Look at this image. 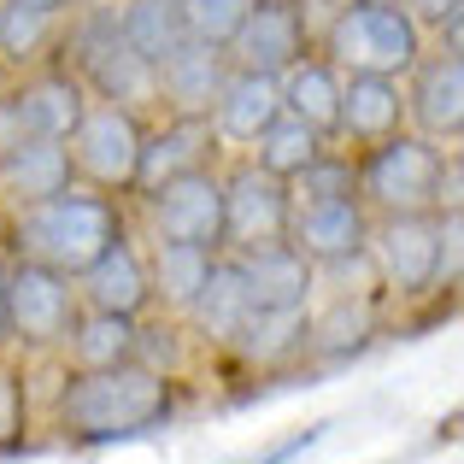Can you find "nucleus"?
Listing matches in <instances>:
<instances>
[{"label": "nucleus", "instance_id": "obj_1", "mask_svg": "<svg viewBox=\"0 0 464 464\" xmlns=\"http://www.w3.org/2000/svg\"><path fill=\"white\" fill-rule=\"evenodd\" d=\"M177 418V376L148 364H106V371H71L53 394V430L77 447L141 441Z\"/></svg>", "mask_w": 464, "mask_h": 464}, {"label": "nucleus", "instance_id": "obj_2", "mask_svg": "<svg viewBox=\"0 0 464 464\" xmlns=\"http://www.w3.org/2000/svg\"><path fill=\"white\" fill-rule=\"evenodd\" d=\"M118 236H130V229H124V212H118L112 194L65 188L53 200L18 206V218H12V259H35L59 276H82Z\"/></svg>", "mask_w": 464, "mask_h": 464}, {"label": "nucleus", "instance_id": "obj_3", "mask_svg": "<svg viewBox=\"0 0 464 464\" xmlns=\"http://www.w3.org/2000/svg\"><path fill=\"white\" fill-rule=\"evenodd\" d=\"M59 42L71 53V77L106 106H124V112L148 118L159 106V77L153 65L124 42L118 30V6H82L71 24H59Z\"/></svg>", "mask_w": 464, "mask_h": 464}, {"label": "nucleus", "instance_id": "obj_4", "mask_svg": "<svg viewBox=\"0 0 464 464\" xmlns=\"http://www.w3.org/2000/svg\"><path fill=\"white\" fill-rule=\"evenodd\" d=\"M324 59L353 77H406L423 59V24L406 6H382V0H353L335 6V18L324 24Z\"/></svg>", "mask_w": 464, "mask_h": 464}, {"label": "nucleus", "instance_id": "obj_5", "mask_svg": "<svg viewBox=\"0 0 464 464\" xmlns=\"http://www.w3.org/2000/svg\"><path fill=\"white\" fill-rule=\"evenodd\" d=\"M359 200L371 218L382 212H441V177H447V153L441 141L418 136V130H394V136L371 141L359 159Z\"/></svg>", "mask_w": 464, "mask_h": 464}, {"label": "nucleus", "instance_id": "obj_6", "mask_svg": "<svg viewBox=\"0 0 464 464\" xmlns=\"http://www.w3.org/2000/svg\"><path fill=\"white\" fill-rule=\"evenodd\" d=\"M141 136H148V118H141V112L89 101L82 118H77V130L65 136V153H71L77 182H89L94 194H124L130 182H136Z\"/></svg>", "mask_w": 464, "mask_h": 464}, {"label": "nucleus", "instance_id": "obj_7", "mask_svg": "<svg viewBox=\"0 0 464 464\" xmlns=\"http://www.w3.org/2000/svg\"><path fill=\"white\" fill-rule=\"evenodd\" d=\"M371 259L382 288L418 300L441 288V212H382L371 218Z\"/></svg>", "mask_w": 464, "mask_h": 464}, {"label": "nucleus", "instance_id": "obj_8", "mask_svg": "<svg viewBox=\"0 0 464 464\" xmlns=\"http://www.w3.org/2000/svg\"><path fill=\"white\" fill-rule=\"evenodd\" d=\"M77 288L71 276L47 271L35 259H12L6 265V335L24 341V347H65L71 317H77Z\"/></svg>", "mask_w": 464, "mask_h": 464}, {"label": "nucleus", "instance_id": "obj_9", "mask_svg": "<svg viewBox=\"0 0 464 464\" xmlns=\"http://www.w3.org/2000/svg\"><path fill=\"white\" fill-rule=\"evenodd\" d=\"M141 206H148L153 241H194V247L224 253V177L212 165L153 188Z\"/></svg>", "mask_w": 464, "mask_h": 464}, {"label": "nucleus", "instance_id": "obj_10", "mask_svg": "<svg viewBox=\"0 0 464 464\" xmlns=\"http://www.w3.org/2000/svg\"><path fill=\"white\" fill-rule=\"evenodd\" d=\"M82 106H89V89L71 71L30 77L24 89L0 94V153L18 148V141H65L77 130Z\"/></svg>", "mask_w": 464, "mask_h": 464}, {"label": "nucleus", "instance_id": "obj_11", "mask_svg": "<svg viewBox=\"0 0 464 464\" xmlns=\"http://www.w3.org/2000/svg\"><path fill=\"white\" fill-rule=\"evenodd\" d=\"M288 218H295V194H288V182L265 177L253 159H241L236 170H224V253L283 241Z\"/></svg>", "mask_w": 464, "mask_h": 464}, {"label": "nucleus", "instance_id": "obj_12", "mask_svg": "<svg viewBox=\"0 0 464 464\" xmlns=\"http://www.w3.org/2000/svg\"><path fill=\"white\" fill-rule=\"evenodd\" d=\"M300 53H312V42H306V18L288 0H253L241 30L224 47L229 71H259V77H283Z\"/></svg>", "mask_w": 464, "mask_h": 464}, {"label": "nucleus", "instance_id": "obj_13", "mask_svg": "<svg viewBox=\"0 0 464 464\" xmlns=\"http://www.w3.org/2000/svg\"><path fill=\"white\" fill-rule=\"evenodd\" d=\"M212 153H218L212 118L170 112L165 124H148V136H141V159H136V182H130V194L148 200L153 188H165V182L188 177V170H206V165H212Z\"/></svg>", "mask_w": 464, "mask_h": 464}, {"label": "nucleus", "instance_id": "obj_14", "mask_svg": "<svg viewBox=\"0 0 464 464\" xmlns=\"http://www.w3.org/2000/svg\"><path fill=\"white\" fill-rule=\"evenodd\" d=\"M241 271V288H247V306L253 312H288V306H312V288H317V265L295 241H265V247H236L229 253Z\"/></svg>", "mask_w": 464, "mask_h": 464}, {"label": "nucleus", "instance_id": "obj_15", "mask_svg": "<svg viewBox=\"0 0 464 464\" xmlns=\"http://www.w3.org/2000/svg\"><path fill=\"white\" fill-rule=\"evenodd\" d=\"M406 118L430 141H459L464 136V59L459 47L418 59L406 82Z\"/></svg>", "mask_w": 464, "mask_h": 464}, {"label": "nucleus", "instance_id": "obj_16", "mask_svg": "<svg viewBox=\"0 0 464 464\" xmlns=\"http://www.w3.org/2000/svg\"><path fill=\"white\" fill-rule=\"evenodd\" d=\"M82 312H118V317H141L153 306V283H148V253L130 236H118L101 259L82 276H71Z\"/></svg>", "mask_w": 464, "mask_h": 464}, {"label": "nucleus", "instance_id": "obj_17", "mask_svg": "<svg viewBox=\"0 0 464 464\" xmlns=\"http://www.w3.org/2000/svg\"><path fill=\"white\" fill-rule=\"evenodd\" d=\"M288 241H295L312 265H335V259H347V253L371 247V212H364V200H312V206H295V218H288Z\"/></svg>", "mask_w": 464, "mask_h": 464}, {"label": "nucleus", "instance_id": "obj_18", "mask_svg": "<svg viewBox=\"0 0 464 464\" xmlns=\"http://www.w3.org/2000/svg\"><path fill=\"white\" fill-rule=\"evenodd\" d=\"M153 77H159V106L188 112V118H206L212 101H218V89L229 82V59H224V47L194 42V35H188L177 53H165L153 65Z\"/></svg>", "mask_w": 464, "mask_h": 464}, {"label": "nucleus", "instance_id": "obj_19", "mask_svg": "<svg viewBox=\"0 0 464 464\" xmlns=\"http://www.w3.org/2000/svg\"><path fill=\"white\" fill-rule=\"evenodd\" d=\"M206 118H212L218 141L253 148V141L283 118V89H276V77H259V71H229V82L218 89V101H212Z\"/></svg>", "mask_w": 464, "mask_h": 464}, {"label": "nucleus", "instance_id": "obj_20", "mask_svg": "<svg viewBox=\"0 0 464 464\" xmlns=\"http://www.w3.org/2000/svg\"><path fill=\"white\" fill-rule=\"evenodd\" d=\"M283 89V112L300 118L306 130H317L324 141L341 136V71L329 65L324 53H300L295 65L276 77Z\"/></svg>", "mask_w": 464, "mask_h": 464}, {"label": "nucleus", "instance_id": "obj_21", "mask_svg": "<svg viewBox=\"0 0 464 464\" xmlns=\"http://www.w3.org/2000/svg\"><path fill=\"white\" fill-rule=\"evenodd\" d=\"M65 188H77L65 141H18V148L0 153V194H6L12 206L53 200V194H65Z\"/></svg>", "mask_w": 464, "mask_h": 464}, {"label": "nucleus", "instance_id": "obj_22", "mask_svg": "<svg viewBox=\"0 0 464 464\" xmlns=\"http://www.w3.org/2000/svg\"><path fill=\"white\" fill-rule=\"evenodd\" d=\"M400 124H406V89H400V77H364V71L341 77V136L347 141L371 148V141L394 136Z\"/></svg>", "mask_w": 464, "mask_h": 464}, {"label": "nucleus", "instance_id": "obj_23", "mask_svg": "<svg viewBox=\"0 0 464 464\" xmlns=\"http://www.w3.org/2000/svg\"><path fill=\"white\" fill-rule=\"evenodd\" d=\"M247 288H241V271H236V259L229 253H218V265H212V276L200 283V295L188 300V324H194V335L200 341H212V347H229L236 341V329L247 324Z\"/></svg>", "mask_w": 464, "mask_h": 464}, {"label": "nucleus", "instance_id": "obj_24", "mask_svg": "<svg viewBox=\"0 0 464 464\" xmlns=\"http://www.w3.org/2000/svg\"><path fill=\"white\" fill-rule=\"evenodd\" d=\"M376 335L371 295H335L324 312H306V359H347Z\"/></svg>", "mask_w": 464, "mask_h": 464}, {"label": "nucleus", "instance_id": "obj_25", "mask_svg": "<svg viewBox=\"0 0 464 464\" xmlns=\"http://www.w3.org/2000/svg\"><path fill=\"white\" fill-rule=\"evenodd\" d=\"M218 253L212 247H194V241H153L148 253V283H153V300L165 312H188V300L200 295V283L212 276Z\"/></svg>", "mask_w": 464, "mask_h": 464}, {"label": "nucleus", "instance_id": "obj_26", "mask_svg": "<svg viewBox=\"0 0 464 464\" xmlns=\"http://www.w3.org/2000/svg\"><path fill=\"white\" fill-rule=\"evenodd\" d=\"M136 324L141 317H118V312H77L71 317V371H106V364H130L136 359Z\"/></svg>", "mask_w": 464, "mask_h": 464}, {"label": "nucleus", "instance_id": "obj_27", "mask_svg": "<svg viewBox=\"0 0 464 464\" xmlns=\"http://www.w3.org/2000/svg\"><path fill=\"white\" fill-rule=\"evenodd\" d=\"M306 312H312V306H288V312H247V324L236 329L229 353H241V359L259 364V371L300 359V353H306Z\"/></svg>", "mask_w": 464, "mask_h": 464}, {"label": "nucleus", "instance_id": "obj_28", "mask_svg": "<svg viewBox=\"0 0 464 464\" xmlns=\"http://www.w3.org/2000/svg\"><path fill=\"white\" fill-rule=\"evenodd\" d=\"M118 30H124V42L136 47L148 65H159L165 53H177V47L188 42V24H182L177 0H124V6H118Z\"/></svg>", "mask_w": 464, "mask_h": 464}, {"label": "nucleus", "instance_id": "obj_29", "mask_svg": "<svg viewBox=\"0 0 464 464\" xmlns=\"http://www.w3.org/2000/svg\"><path fill=\"white\" fill-rule=\"evenodd\" d=\"M324 148H329V141L317 136V130H306L300 118H288V112H283V118H276V124L265 130L259 141H253V165H259L265 177L288 182V177H300V170H306Z\"/></svg>", "mask_w": 464, "mask_h": 464}, {"label": "nucleus", "instance_id": "obj_30", "mask_svg": "<svg viewBox=\"0 0 464 464\" xmlns=\"http://www.w3.org/2000/svg\"><path fill=\"white\" fill-rule=\"evenodd\" d=\"M59 12H35L18 0H0V59L6 65H35L42 53L59 47Z\"/></svg>", "mask_w": 464, "mask_h": 464}, {"label": "nucleus", "instance_id": "obj_31", "mask_svg": "<svg viewBox=\"0 0 464 464\" xmlns=\"http://www.w3.org/2000/svg\"><path fill=\"white\" fill-rule=\"evenodd\" d=\"M288 194L295 206H312V200H359V170H353V153H335L324 148L300 177H288Z\"/></svg>", "mask_w": 464, "mask_h": 464}, {"label": "nucleus", "instance_id": "obj_32", "mask_svg": "<svg viewBox=\"0 0 464 464\" xmlns=\"http://www.w3.org/2000/svg\"><path fill=\"white\" fill-rule=\"evenodd\" d=\"M182 6V24H188L194 42H212V47H229V35L241 30L253 0H177Z\"/></svg>", "mask_w": 464, "mask_h": 464}, {"label": "nucleus", "instance_id": "obj_33", "mask_svg": "<svg viewBox=\"0 0 464 464\" xmlns=\"http://www.w3.org/2000/svg\"><path fill=\"white\" fill-rule=\"evenodd\" d=\"M24 435H30V388H24V371L0 353V459L18 453Z\"/></svg>", "mask_w": 464, "mask_h": 464}, {"label": "nucleus", "instance_id": "obj_34", "mask_svg": "<svg viewBox=\"0 0 464 464\" xmlns=\"http://www.w3.org/2000/svg\"><path fill=\"white\" fill-rule=\"evenodd\" d=\"M136 364H148L159 376H177L182 371V329L170 324H136Z\"/></svg>", "mask_w": 464, "mask_h": 464}, {"label": "nucleus", "instance_id": "obj_35", "mask_svg": "<svg viewBox=\"0 0 464 464\" xmlns=\"http://www.w3.org/2000/svg\"><path fill=\"white\" fill-rule=\"evenodd\" d=\"M317 435H324V423H312V430H295L288 441H276V447H265L259 459H247V464H288V459H300L306 447H317Z\"/></svg>", "mask_w": 464, "mask_h": 464}, {"label": "nucleus", "instance_id": "obj_36", "mask_svg": "<svg viewBox=\"0 0 464 464\" xmlns=\"http://www.w3.org/2000/svg\"><path fill=\"white\" fill-rule=\"evenodd\" d=\"M406 12H411L418 24H435V30L464 24V0H406Z\"/></svg>", "mask_w": 464, "mask_h": 464}, {"label": "nucleus", "instance_id": "obj_37", "mask_svg": "<svg viewBox=\"0 0 464 464\" xmlns=\"http://www.w3.org/2000/svg\"><path fill=\"white\" fill-rule=\"evenodd\" d=\"M18 6H35V12H59V18H65V12L77 6V0H18Z\"/></svg>", "mask_w": 464, "mask_h": 464}, {"label": "nucleus", "instance_id": "obj_38", "mask_svg": "<svg viewBox=\"0 0 464 464\" xmlns=\"http://www.w3.org/2000/svg\"><path fill=\"white\" fill-rule=\"evenodd\" d=\"M0 341H6V265H0Z\"/></svg>", "mask_w": 464, "mask_h": 464}, {"label": "nucleus", "instance_id": "obj_39", "mask_svg": "<svg viewBox=\"0 0 464 464\" xmlns=\"http://www.w3.org/2000/svg\"><path fill=\"white\" fill-rule=\"evenodd\" d=\"M382 6H400V0H382Z\"/></svg>", "mask_w": 464, "mask_h": 464}]
</instances>
